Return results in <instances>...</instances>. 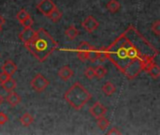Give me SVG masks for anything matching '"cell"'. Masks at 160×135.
I'll use <instances>...</instances> for the list:
<instances>
[{
  "mask_svg": "<svg viewBox=\"0 0 160 135\" xmlns=\"http://www.w3.org/2000/svg\"><path fill=\"white\" fill-rule=\"evenodd\" d=\"M109 126H110V121L107 118H105L104 117L98 119V127L101 131H105Z\"/></svg>",
  "mask_w": 160,
  "mask_h": 135,
  "instance_id": "obj_22",
  "label": "cell"
},
{
  "mask_svg": "<svg viewBox=\"0 0 160 135\" xmlns=\"http://www.w3.org/2000/svg\"><path fill=\"white\" fill-rule=\"evenodd\" d=\"M3 102H4V99H3V97H2V96L0 95V105H1V104H2Z\"/></svg>",
  "mask_w": 160,
  "mask_h": 135,
  "instance_id": "obj_31",
  "label": "cell"
},
{
  "mask_svg": "<svg viewBox=\"0 0 160 135\" xmlns=\"http://www.w3.org/2000/svg\"><path fill=\"white\" fill-rule=\"evenodd\" d=\"M65 34H66V36L68 37V39L73 40V39H75L78 37L79 31H78V29H77L74 25H71V26H69V27L65 31Z\"/></svg>",
  "mask_w": 160,
  "mask_h": 135,
  "instance_id": "obj_17",
  "label": "cell"
},
{
  "mask_svg": "<svg viewBox=\"0 0 160 135\" xmlns=\"http://www.w3.org/2000/svg\"><path fill=\"white\" fill-rule=\"evenodd\" d=\"M82 27L89 33H92L94 32L96 29H98L99 23L93 17V16H88L83 22H82Z\"/></svg>",
  "mask_w": 160,
  "mask_h": 135,
  "instance_id": "obj_8",
  "label": "cell"
},
{
  "mask_svg": "<svg viewBox=\"0 0 160 135\" xmlns=\"http://www.w3.org/2000/svg\"><path fill=\"white\" fill-rule=\"evenodd\" d=\"M84 75L86 76V78H88L89 80H92L95 77V72H94V68L92 67H88L85 71H84Z\"/></svg>",
  "mask_w": 160,
  "mask_h": 135,
  "instance_id": "obj_25",
  "label": "cell"
},
{
  "mask_svg": "<svg viewBox=\"0 0 160 135\" xmlns=\"http://www.w3.org/2000/svg\"><path fill=\"white\" fill-rule=\"evenodd\" d=\"M8 120V117L3 114V113H0V125H4L5 123H7V121Z\"/></svg>",
  "mask_w": 160,
  "mask_h": 135,
  "instance_id": "obj_28",
  "label": "cell"
},
{
  "mask_svg": "<svg viewBox=\"0 0 160 135\" xmlns=\"http://www.w3.org/2000/svg\"><path fill=\"white\" fill-rule=\"evenodd\" d=\"M11 76H9L8 73H6L5 71H3L2 70V72L0 73V83L2 84V83H4L5 81H7L8 79H9Z\"/></svg>",
  "mask_w": 160,
  "mask_h": 135,
  "instance_id": "obj_27",
  "label": "cell"
},
{
  "mask_svg": "<svg viewBox=\"0 0 160 135\" xmlns=\"http://www.w3.org/2000/svg\"><path fill=\"white\" fill-rule=\"evenodd\" d=\"M47 17L52 21V22H53V23H57L61 18H62V12L55 7L48 15H47Z\"/></svg>",
  "mask_w": 160,
  "mask_h": 135,
  "instance_id": "obj_15",
  "label": "cell"
},
{
  "mask_svg": "<svg viewBox=\"0 0 160 135\" xmlns=\"http://www.w3.org/2000/svg\"><path fill=\"white\" fill-rule=\"evenodd\" d=\"M102 91L106 96H112L113 93H115L116 88L114 86V85L112 82H107L103 85L102 86Z\"/></svg>",
  "mask_w": 160,
  "mask_h": 135,
  "instance_id": "obj_14",
  "label": "cell"
},
{
  "mask_svg": "<svg viewBox=\"0 0 160 135\" xmlns=\"http://www.w3.org/2000/svg\"><path fill=\"white\" fill-rule=\"evenodd\" d=\"M56 6L54 5V3L52 0H41L37 8L38 9V11H40L43 15L47 16Z\"/></svg>",
  "mask_w": 160,
  "mask_h": 135,
  "instance_id": "obj_7",
  "label": "cell"
},
{
  "mask_svg": "<svg viewBox=\"0 0 160 135\" xmlns=\"http://www.w3.org/2000/svg\"><path fill=\"white\" fill-rule=\"evenodd\" d=\"M28 16H30V15L28 14V12H27L25 9H22V10H20V11L17 13L16 18H17V20H18L20 23H22V22H23Z\"/></svg>",
  "mask_w": 160,
  "mask_h": 135,
  "instance_id": "obj_23",
  "label": "cell"
},
{
  "mask_svg": "<svg viewBox=\"0 0 160 135\" xmlns=\"http://www.w3.org/2000/svg\"><path fill=\"white\" fill-rule=\"evenodd\" d=\"M106 54L107 59L131 80L155 62L158 51L131 25L106 48Z\"/></svg>",
  "mask_w": 160,
  "mask_h": 135,
  "instance_id": "obj_1",
  "label": "cell"
},
{
  "mask_svg": "<svg viewBox=\"0 0 160 135\" xmlns=\"http://www.w3.org/2000/svg\"><path fill=\"white\" fill-rule=\"evenodd\" d=\"M1 30H2V27L0 26V32H1Z\"/></svg>",
  "mask_w": 160,
  "mask_h": 135,
  "instance_id": "obj_32",
  "label": "cell"
},
{
  "mask_svg": "<svg viewBox=\"0 0 160 135\" xmlns=\"http://www.w3.org/2000/svg\"><path fill=\"white\" fill-rule=\"evenodd\" d=\"M5 22H6L5 19L0 15V26H1V27H3V25L5 24Z\"/></svg>",
  "mask_w": 160,
  "mask_h": 135,
  "instance_id": "obj_30",
  "label": "cell"
},
{
  "mask_svg": "<svg viewBox=\"0 0 160 135\" xmlns=\"http://www.w3.org/2000/svg\"><path fill=\"white\" fill-rule=\"evenodd\" d=\"M33 23H34V22H33V19L30 17V16H28L23 22H22L21 23V24L24 27V28H26V27H31L32 25H33Z\"/></svg>",
  "mask_w": 160,
  "mask_h": 135,
  "instance_id": "obj_26",
  "label": "cell"
},
{
  "mask_svg": "<svg viewBox=\"0 0 160 135\" xmlns=\"http://www.w3.org/2000/svg\"><path fill=\"white\" fill-rule=\"evenodd\" d=\"M89 91L79 82L75 83L66 93L64 99L75 110L82 109L85 104L91 100Z\"/></svg>",
  "mask_w": 160,
  "mask_h": 135,
  "instance_id": "obj_3",
  "label": "cell"
},
{
  "mask_svg": "<svg viewBox=\"0 0 160 135\" xmlns=\"http://www.w3.org/2000/svg\"><path fill=\"white\" fill-rule=\"evenodd\" d=\"M2 70L8 73L9 76H12L17 71V66L12 60H7L2 67Z\"/></svg>",
  "mask_w": 160,
  "mask_h": 135,
  "instance_id": "obj_11",
  "label": "cell"
},
{
  "mask_svg": "<svg viewBox=\"0 0 160 135\" xmlns=\"http://www.w3.org/2000/svg\"><path fill=\"white\" fill-rule=\"evenodd\" d=\"M73 75H74V72H73L72 69L69 66H68V65H65V66L61 67L60 70H59V71H58V76L63 81L69 80Z\"/></svg>",
  "mask_w": 160,
  "mask_h": 135,
  "instance_id": "obj_10",
  "label": "cell"
},
{
  "mask_svg": "<svg viewBox=\"0 0 160 135\" xmlns=\"http://www.w3.org/2000/svg\"><path fill=\"white\" fill-rule=\"evenodd\" d=\"M92 48V45L87 41H82L77 48V57L82 62H85L88 58L89 52Z\"/></svg>",
  "mask_w": 160,
  "mask_h": 135,
  "instance_id": "obj_5",
  "label": "cell"
},
{
  "mask_svg": "<svg viewBox=\"0 0 160 135\" xmlns=\"http://www.w3.org/2000/svg\"><path fill=\"white\" fill-rule=\"evenodd\" d=\"M145 71H147L148 73H149V75L153 78V79H158L160 76V68L159 66L157 64V63H152L147 69H146V70Z\"/></svg>",
  "mask_w": 160,
  "mask_h": 135,
  "instance_id": "obj_13",
  "label": "cell"
},
{
  "mask_svg": "<svg viewBox=\"0 0 160 135\" xmlns=\"http://www.w3.org/2000/svg\"><path fill=\"white\" fill-rule=\"evenodd\" d=\"M35 30H33L31 27H26L24 28L19 35V39L23 42V44H26L27 42H29L32 38L34 37L35 35Z\"/></svg>",
  "mask_w": 160,
  "mask_h": 135,
  "instance_id": "obj_9",
  "label": "cell"
},
{
  "mask_svg": "<svg viewBox=\"0 0 160 135\" xmlns=\"http://www.w3.org/2000/svg\"><path fill=\"white\" fill-rule=\"evenodd\" d=\"M152 31L157 35V36H159L160 35V21L158 20L156 22L153 23L152 24Z\"/></svg>",
  "mask_w": 160,
  "mask_h": 135,
  "instance_id": "obj_24",
  "label": "cell"
},
{
  "mask_svg": "<svg viewBox=\"0 0 160 135\" xmlns=\"http://www.w3.org/2000/svg\"><path fill=\"white\" fill-rule=\"evenodd\" d=\"M8 96L6 98L8 103L11 106V107H15L17 106L20 101H21V97L14 91H10V92H8Z\"/></svg>",
  "mask_w": 160,
  "mask_h": 135,
  "instance_id": "obj_12",
  "label": "cell"
},
{
  "mask_svg": "<svg viewBox=\"0 0 160 135\" xmlns=\"http://www.w3.org/2000/svg\"><path fill=\"white\" fill-rule=\"evenodd\" d=\"M1 86L3 87V89H5L7 92H10L13 91V89L16 87V81L11 79V77L9 79H8L7 81H5L4 83L1 84Z\"/></svg>",
  "mask_w": 160,
  "mask_h": 135,
  "instance_id": "obj_16",
  "label": "cell"
},
{
  "mask_svg": "<svg viewBox=\"0 0 160 135\" xmlns=\"http://www.w3.org/2000/svg\"><path fill=\"white\" fill-rule=\"evenodd\" d=\"M108 134L112 135V134H121V132L118 131L116 128H112L110 132H108Z\"/></svg>",
  "mask_w": 160,
  "mask_h": 135,
  "instance_id": "obj_29",
  "label": "cell"
},
{
  "mask_svg": "<svg viewBox=\"0 0 160 135\" xmlns=\"http://www.w3.org/2000/svg\"><path fill=\"white\" fill-rule=\"evenodd\" d=\"M98 50L92 46V48H91V50L89 52L87 60H90V62L95 63V62L98 61Z\"/></svg>",
  "mask_w": 160,
  "mask_h": 135,
  "instance_id": "obj_21",
  "label": "cell"
},
{
  "mask_svg": "<svg viewBox=\"0 0 160 135\" xmlns=\"http://www.w3.org/2000/svg\"><path fill=\"white\" fill-rule=\"evenodd\" d=\"M107 8L109 11H111L112 13H115L117 12L120 8H121V4L117 1V0H111L108 4H107Z\"/></svg>",
  "mask_w": 160,
  "mask_h": 135,
  "instance_id": "obj_19",
  "label": "cell"
},
{
  "mask_svg": "<svg viewBox=\"0 0 160 135\" xmlns=\"http://www.w3.org/2000/svg\"><path fill=\"white\" fill-rule=\"evenodd\" d=\"M24 46L39 62H44L57 48V42L44 28H39Z\"/></svg>",
  "mask_w": 160,
  "mask_h": 135,
  "instance_id": "obj_2",
  "label": "cell"
},
{
  "mask_svg": "<svg viewBox=\"0 0 160 135\" xmlns=\"http://www.w3.org/2000/svg\"><path fill=\"white\" fill-rule=\"evenodd\" d=\"M94 72H95V77H97L98 79H102L107 74V70L103 66H98L97 68L94 69Z\"/></svg>",
  "mask_w": 160,
  "mask_h": 135,
  "instance_id": "obj_20",
  "label": "cell"
},
{
  "mask_svg": "<svg viewBox=\"0 0 160 135\" xmlns=\"http://www.w3.org/2000/svg\"><path fill=\"white\" fill-rule=\"evenodd\" d=\"M89 113L93 117L98 119L102 117H105V115L107 114V108L102 103L98 101L89 109Z\"/></svg>",
  "mask_w": 160,
  "mask_h": 135,
  "instance_id": "obj_6",
  "label": "cell"
},
{
  "mask_svg": "<svg viewBox=\"0 0 160 135\" xmlns=\"http://www.w3.org/2000/svg\"><path fill=\"white\" fill-rule=\"evenodd\" d=\"M31 87L38 93L43 92L47 86L50 85V82L42 75V74H37L30 83Z\"/></svg>",
  "mask_w": 160,
  "mask_h": 135,
  "instance_id": "obj_4",
  "label": "cell"
},
{
  "mask_svg": "<svg viewBox=\"0 0 160 135\" xmlns=\"http://www.w3.org/2000/svg\"><path fill=\"white\" fill-rule=\"evenodd\" d=\"M20 122L22 123V126H24V127H29V126L34 122V117H33L29 113H25V114H23V115L21 117Z\"/></svg>",
  "mask_w": 160,
  "mask_h": 135,
  "instance_id": "obj_18",
  "label": "cell"
}]
</instances>
